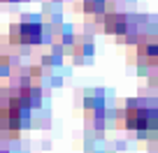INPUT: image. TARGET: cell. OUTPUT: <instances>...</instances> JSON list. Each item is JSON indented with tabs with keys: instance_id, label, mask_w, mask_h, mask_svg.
<instances>
[{
	"instance_id": "277c9868",
	"label": "cell",
	"mask_w": 158,
	"mask_h": 153,
	"mask_svg": "<svg viewBox=\"0 0 158 153\" xmlns=\"http://www.w3.org/2000/svg\"><path fill=\"white\" fill-rule=\"evenodd\" d=\"M102 26L112 35H126L130 30V16L126 12H107L102 16Z\"/></svg>"
},
{
	"instance_id": "ba28073f",
	"label": "cell",
	"mask_w": 158,
	"mask_h": 153,
	"mask_svg": "<svg viewBox=\"0 0 158 153\" xmlns=\"http://www.w3.org/2000/svg\"><path fill=\"white\" fill-rule=\"evenodd\" d=\"M153 65H156V70H158V60H156V63H153Z\"/></svg>"
},
{
	"instance_id": "5b68a950",
	"label": "cell",
	"mask_w": 158,
	"mask_h": 153,
	"mask_svg": "<svg viewBox=\"0 0 158 153\" xmlns=\"http://www.w3.org/2000/svg\"><path fill=\"white\" fill-rule=\"evenodd\" d=\"M137 56L147 63H156L158 60V40H142L137 44Z\"/></svg>"
},
{
	"instance_id": "8992f818",
	"label": "cell",
	"mask_w": 158,
	"mask_h": 153,
	"mask_svg": "<svg viewBox=\"0 0 158 153\" xmlns=\"http://www.w3.org/2000/svg\"><path fill=\"white\" fill-rule=\"evenodd\" d=\"M105 5H107V0H81V7H84L86 12H91V14H95V12H102Z\"/></svg>"
},
{
	"instance_id": "7a4b0ae2",
	"label": "cell",
	"mask_w": 158,
	"mask_h": 153,
	"mask_svg": "<svg viewBox=\"0 0 158 153\" xmlns=\"http://www.w3.org/2000/svg\"><path fill=\"white\" fill-rule=\"evenodd\" d=\"M28 107L19 104L14 98H10L5 102V107H0V130L7 132H16L28 123Z\"/></svg>"
},
{
	"instance_id": "52a82bcc",
	"label": "cell",
	"mask_w": 158,
	"mask_h": 153,
	"mask_svg": "<svg viewBox=\"0 0 158 153\" xmlns=\"http://www.w3.org/2000/svg\"><path fill=\"white\" fill-rule=\"evenodd\" d=\"M0 74H2V60H0Z\"/></svg>"
},
{
	"instance_id": "6da1fadb",
	"label": "cell",
	"mask_w": 158,
	"mask_h": 153,
	"mask_svg": "<svg viewBox=\"0 0 158 153\" xmlns=\"http://www.w3.org/2000/svg\"><path fill=\"white\" fill-rule=\"evenodd\" d=\"M123 128L135 130V132H156L158 130V109L147 102H130L121 111Z\"/></svg>"
},
{
	"instance_id": "3957f363",
	"label": "cell",
	"mask_w": 158,
	"mask_h": 153,
	"mask_svg": "<svg viewBox=\"0 0 158 153\" xmlns=\"http://www.w3.org/2000/svg\"><path fill=\"white\" fill-rule=\"evenodd\" d=\"M10 40L16 44H35L42 40V23L33 19L16 21L10 26Z\"/></svg>"
}]
</instances>
